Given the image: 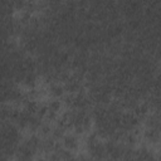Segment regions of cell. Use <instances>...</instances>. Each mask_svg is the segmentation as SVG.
Segmentation results:
<instances>
[{
  "label": "cell",
  "instance_id": "6da1fadb",
  "mask_svg": "<svg viewBox=\"0 0 161 161\" xmlns=\"http://www.w3.org/2000/svg\"><path fill=\"white\" fill-rule=\"evenodd\" d=\"M89 148H91L92 156H93L94 158H97V160L103 158L104 155H106V152H107L106 147H104L103 145H101V143H96L94 146H92V147H89Z\"/></svg>",
  "mask_w": 161,
  "mask_h": 161
},
{
  "label": "cell",
  "instance_id": "7a4b0ae2",
  "mask_svg": "<svg viewBox=\"0 0 161 161\" xmlns=\"http://www.w3.org/2000/svg\"><path fill=\"white\" fill-rule=\"evenodd\" d=\"M64 146L68 150H73L77 147V138L74 136H66L64 137Z\"/></svg>",
  "mask_w": 161,
  "mask_h": 161
},
{
  "label": "cell",
  "instance_id": "3957f363",
  "mask_svg": "<svg viewBox=\"0 0 161 161\" xmlns=\"http://www.w3.org/2000/svg\"><path fill=\"white\" fill-rule=\"evenodd\" d=\"M158 136H160V132L156 130V128H150L146 131V137L150 138L151 141H157L158 140Z\"/></svg>",
  "mask_w": 161,
  "mask_h": 161
},
{
  "label": "cell",
  "instance_id": "277c9868",
  "mask_svg": "<svg viewBox=\"0 0 161 161\" xmlns=\"http://www.w3.org/2000/svg\"><path fill=\"white\" fill-rule=\"evenodd\" d=\"M59 108H61V102H59V101H53V102H50V104H49V107H48L49 112H53V113H56L57 111H59Z\"/></svg>",
  "mask_w": 161,
  "mask_h": 161
},
{
  "label": "cell",
  "instance_id": "5b68a950",
  "mask_svg": "<svg viewBox=\"0 0 161 161\" xmlns=\"http://www.w3.org/2000/svg\"><path fill=\"white\" fill-rule=\"evenodd\" d=\"M50 91H52V94L53 96H61L63 93V88L61 86H52L50 87Z\"/></svg>",
  "mask_w": 161,
  "mask_h": 161
},
{
  "label": "cell",
  "instance_id": "8992f818",
  "mask_svg": "<svg viewBox=\"0 0 161 161\" xmlns=\"http://www.w3.org/2000/svg\"><path fill=\"white\" fill-rule=\"evenodd\" d=\"M39 125H40V122H39V120L32 116V117H30V120H29V126H30L32 128H37V127H38Z\"/></svg>",
  "mask_w": 161,
  "mask_h": 161
},
{
  "label": "cell",
  "instance_id": "52a82bcc",
  "mask_svg": "<svg viewBox=\"0 0 161 161\" xmlns=\"http://www.w3.org/2000/svg\"><path fill=\"white\" fill-rule=\"evenodd\" d=\"M49 160H50V161H61L62 157H61V155H59L58 152H53V153L49 156Z\"/></svg>",
  "mask_w": 161,
  "mask_h": 161
},
{
  "label": "cell",
  "instance_id": "ba28073f",
  "mask_svg": "<svg viewBox=\"0 0 161 161\" xmlns=\"http://www.w3.org/2000/svg\"><path fill=\"white\" fill-rule=\"evenodd\" d=\"M35 110H37V106H35V103H34V102H30V103H28V106H27V111H28V112L33 113Z\"/></svg>",
  "mask_w": 161,
  "mask_h": 161
},
{
  "label": "cell",
  "instance_id": "9c48e42d",
  "mask_svg": "<svg viewBox=\"0 0 161 161\" xmlns=\"http://www.w3.org/2000/svg\"><path fill=\"white\" fill-rule=\"evenodd\" d=\"M48 111H49V110L47 108V107H42V108L39 110V112H38V115H39V117H43V116H44V115H45V113H47Z\"/></svg>",
  "mask_w": 161,
  "mask_h": 161
},
{
  "label": "cell",
  "instance_id": "30bf717a",
  "mask_svg": "<svg viewBox=\"0 0 161 161\" xmlns=\"http://www.w3.org/2000/svg\"><path fill=\"white\" fill-rule=\"evenodd\" d=\"M155 128H156L158 132H161V121H158V122L156 123V127H155Z\"/></svg>",
  "mask_w": 161,
  "mask_h": 161
},
{
  "label": "cell",
  "instance_id": "8fae6325",
  "mask_svg": "<svg viewBox=\"0 0 161 161\" xmlns=\"http://www.w3.org/2000/svg\"><path fill=\"white\" fill-rule=\"evenodd\" d=\"M66 161H77V158H76V157H73V156H71V157H69V158H67Z\"/></svg>",
  "mask_w": 161,
  "mask_h": 161
},
{
  "label": "cell",
  "instance_id": "7c38bea8",
  "mask_svg": "<svg viewBox=\"0 0 161 161\" xmlns=\"http://www.w3.org/2000/svg\"><path fill=\"white\" fill-rule=\"evenodd\" d=\"M158 161H161V153H160V156H158Z\"/></svg>",
  "mask_w": 161,
  "mask_h": 161
},
{
  "label": "cell",
  "instance_id": "4fadbf2b",
  "mask_svg": "<svg viewBox=\"0 0 161 161\" xmlns=\"http://www.w3.org/2000/svg\"><path fill=\"white\" fill-rule=\"evenodd\" d=\"M37 161H44V160H42V158H39V160H37Z\"/></svg>",
  "mask_w": 161,
  "mask_h": 161
}]
</instances>
